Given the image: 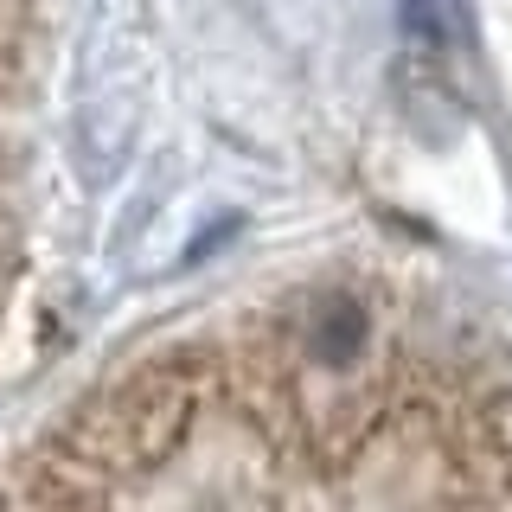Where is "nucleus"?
Instances as JSON below:
<instances>
[{
    "instance_id": "f03ea898",
    "label": "nucleus",
    "mask_w": 512,
    "mask_h": 512,
    "mask_svg": "<svg viewBox=\"0 0 512 512\" xmlns=\"http://www.w3.org/2000/svg\"><path fill=\"white\" fill-rule=\"evenodd\" d=\"M39 71H45V0H0V308L13 288V263H20Z\"/></svg>"
},
{
    "instance_id": "f257e3e1",
    "label": "nucleus",
    "mask_w": 512,
    "mask_h": 512,
    "mask_svg": "<svg viewBox=\"0 0 512 512\" xmlns=\"http://www.w3.org/2000/svg\"><path fill=\"white\" fill-rule=\"evenodd\" d=\"M0 512H512V365L384 288H288L71 397Z\"/></svg>"
}]
</instances>
